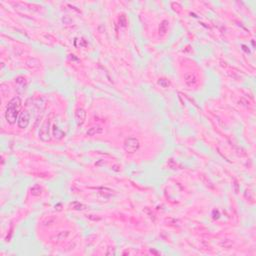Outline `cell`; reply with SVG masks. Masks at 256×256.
Instances as JSON below:
<instances>
[{"label":"cell","mask_w":256,"mask_h":256,"mask_svg":"<svg viewBox=\"0 0 256 256\" xmlns=\"http://www.w3.org/2000/svg\"><path fill=\"white\" fill-rule=\"evenodd\" d=\"M20 105H21V101H20L19 97H14L13 99H11L9 101L8 106H7V109H6V113H5L6 120L9 124L15 123V121L17 120V115H18V112H19Z\"/></svg>","instance_id":"obj_1"},{"label":"cell","mask_w":256,"mask_h":256,"mask_svg":"<svg viewBox=\"0 0 256 256\" xmlns=\"http://www.w3.org/2000/svg\"><path fill=\"white\" fill-rule=\"evenodd\" d=\"M29 122H30V114H29L28 111L25 110L20 114L19 119H18V126L20 128H26Z\"/></svg>","instance_id":"obj_4"},{"label":"cell","mask_w":256,"mask_h":256,"mask_svg":"<svg viewBox=\"0 0 256 256\" xmlns=\"http://www.w3.org/2000/svg\"><path fill=\"white\" fill-rule=\"evenodd\" d=\"M49 127H50V121L47 119L42 124L41 128H40V131H39V137L41 138V140H43V141H48V140L50 139Z\"/></svg>","instance_id":"obj_3"},{"label":"cell","mask_w":256,"mask_h":256,"mask_svg":"<svg viewBox=\"0 0 256 256\" xmlns=\"http://www.w3.org/2000/svg\"><path fill=\"white\" fill-rule=\"evenodd\" d=\"M31 193L33 195H40L41 194V187H40L39 185H34V186L31 188Z\"/></svg>","instance_id":"obj_10"},{"label":"cell","mask_w":256,"mask_h":256,"mask_svg":"<svg viewBox=\"0 0 256 256\" xmlns=\"http://www.w3.org/2000/svg\"><path fill=\"white\" fill-rule=\"evenodd\" d=\"M158 84L160 85V86H162L163 88L168 87L169 85H170L169 81H168V80H166V79H159V81H158Z\"/></svg>","instance_id":"obj_12"},{"label":"cell","mask_w":256,"mask_h":256,"mask_svg":"<svg viewBox=\"0 0 256 256\" xmlns=\"http://www.w3.org/2000/svg\"><path fill=\"white\" fill-rule=\"evenodd\" d=\"M102 128L100 127V126H93V127H91L89 130L87 131V135L89 136H94L96 134H100V133H102Z\"/></svg>","instance_id":"obj_7"},{"label":"cell","mask_w":256,"mask_h":256,"mask_svg":"<svg viewBox=\"0 0 256 256\" xmlns=\"http://www.w3.org/2000/svg\"><path fill=\"white\" fill-rule=\"evenodd\" d=\"M168 21L167 20H163L161 22V24H160V26H159V32H161V33H165L166 31H167V29H168Z\"/></svg>","instance_id":"obj_9"},{"label":"cell","mask_w":256,"mask_h":256,"mask_svg":"<svg viewBox=\"0 0 256 256\" xmlns=\"http://www.w3.org/2000/svg\"><path fill=\"white\" fill-rule=\"evenodd\" d=\"M53 135L55 138H57V139H61L63 136H64V133H63L62 130H60L56 125L53 127Z\"/></svg>","instance_id":"obj_8"},{"label":"cell","mask_w":256,"mask_h":256,"mask_svg":"<svg viewBox=\"0 0 256 256\" xmlns=\"http://www.w3.org/2000/svg\"><path fill=\"white\" fill-rule=\"evenodd\" d=\"M85 116H86V112L82 108H78L75 112V120L77 122V124L81 125L85 120Z\"/></svg>","instance_id":"obj_5"},{"label":"cell","mask_w":256,"mask_h":256,"mask_svg":"<svg viewBox=\"0 0 256 256\" xmlns=\"http://www.w3.org/2000/svg\"><path fill=\"white\" fill-rule=\"evenodd\" d=\"M140 146L138 139L134 138V137H129V138L125 139L124 141V149L126 152L129 153H133L136 150H138V148Z\"/></svg>","instance_id":"obj_2"},{"label":"cell","mask_w":256,"mask_h":256,"mask_svg":"<svg viewBox=\"0 0 256 256\" xmlns=\"http://www.w3.org/2000/svg\"><path fill=\"white\" fill-rule=\"evenodd\" d=\"M71 207L73 209H77V210H81V209H84V205H82V204L81 203H79V202H73L72 204H71Z\"/></svg>","instance_id":"obj_11"},{"label":"cell","mask_w":256,"mask_h":256,"mask_svg":"<svg viewBox=\"0 0 256 256\" xmlns=\"http://www.w3.org/2000/svg\"><path fill=\"white\" fill-rule=\"evenodd\" d=\"M184 78H185V82H186L188 85H190V86L196 83V76L191 72L185 74Z\"/></svg>","instance_id":"obj_6"}]
</instances>
